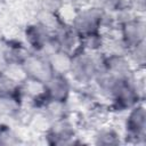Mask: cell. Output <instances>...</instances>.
<instances>
[{"mask_svg":"<svg viewBox=\"0 0 146 146\" xmlns=\"http://www.w3.org/2000/svg\"><path fill=\"white\" fill-rule=\"evenodd\" d=\"M100 54H91L78 49L70 57V67L67 75L72 81L87 87L94 83L100 65Z\"/></svg>","mask_w":146,"mask_h":146,"instance_id":"cell-1","label":"cell"},{"mask_svg":"<svg viewBox=\"0 0 146 146\" xmlns=\"http://www.w3.org/2000/svg\"><path fill=\"white\" fill-rule=\"evenodd\" d=\"M144 80L135 76L121 83L108 97L111 100L110 108L114 112H128L133 106L144 100Z\"/></svg>","mask_w":146,"mask_h":146,"instance_id":"cell-2","label":"cell"},{"mask_svg":"<svg viewBox=\"0 0 146 146\" xmlns=\"http://www.w3.org/2000/svg\"><path fill=\"white\" fill-rule=\"evenodd\" d=\"M106 23V11L95 5L86 6L76 10L70 24L80 36L95 32H103Z\"/></svg>","mask_w":146,"mask_h":146,"instance_id":"cell-3","label":"cell"},{"mask_svg":"<svg viewBox=\"0 0 146 146\" xmlns=\"http://www.w3.org/2000/svg\"><path fill=\"white\" fill-rule=\"evenodd\" d=\"M24 42L31 51L50 55L57 51L52 41V32L38 21L29 23L23 31Z\"/></svg>","mask_w":146,"mask_h":146,"instance_id":"cell-4","label":"cell"},{"mask_svg":"<svg viewBox=\"0 0 146 146\" xmlns=\"http://www.w3.org/2000/svg\"><path fill=\"white\" fill-rule=\"evenodd\" d=\"M123 139L133 145H144L146 143V110L144 103L133 106L127 112Z\"/></svg>","mask_w":146,"mask_h":146,"instance_id":"cell-5","label":"cell"},{"mask_svg":"<svg viewBox=\"0 0 146 146\" xmlns=\"http://www.w3.org/2000/svg\"><path fill=\"white\" fill-rule=\"evenodd\" d=\"M19 67L25 78L43 83L55 73L49 57L44 54L35 51H30Z\"/></svg>","mask_w":146,"mask_h":146,"instance_id":"cell-6","label":"cell"},{"mask_svg":"<svg viewBox=\"0 0 146 146\" xmlns=\"http://www.w3.org/2000/svg\"><path fill=\"white\" fill-rule=\"evenodd\" d=\"M44 140L48 145H76L80 144L76 130L72 122L66 119L50 122L44 132Z\"/></svg>","mask_w":146,"mask_h":146,"instance_id":"cell-7","label":"cell"},{"mask_svg":"<svg viewBox=\"0 0 146 146\" xmlns=\"http://www.w3.org/2000/svg\"><path fill=\"white\" fill-rule=\"evenodd\" d=\"M116 30L119 32V38L127 49L146 42V24L144 17L140 15H135L122 22Z\"/></svg>","mask_w":146,"mask_h":146,"instance_id":"cell-8","label":"cell"},{"mask_svg":"<svg viewBox=\"0 0 146 146\" xmlns=\"http://www.w3.org/2000/svg\"><path fill=\"white\" fill-rule=\"evenodd\" d=\"M72 91L73 83L67 74L54 73L44 82V94L49 100L68 103Z\"/></svg>","mask_w":146,"mask_h":146,"instance_id":"cell-9","label":"cell"},{"mask_svg":"<svg viewBox=\"0 0 146 146\" xmlns=\"http://www.w3.org/2000/svg\"><path fill=\"white\" fill-rule=\"evenodd\" d=\"M52 41L56 50L68 55L80 49V35L67 22L62 23L52 32Z\"/></svg>","mask_w":146,"mask_h":146,"instance_id":"cell-10","label":"cell"},{"mask_svg":"<svg viewBox=\"0 0 146 146\" xmlns=\"http://www.w3.org/2000/svg\"><path fill=\"white\" fill-rule=\"evenodd\" d=\"M31 50L24 41L16 39H7L0 41V52L9 67H19ZM7 68V70H8Z\"/></svg>","mask_w":146,"mask_h":146,"instance_id":"cell-11","label":"cell"},{"mask_svg":"<svg viewBox=\"0 0 146 146\" xmlns=\"http://www.w3.org/2000/svg\"><path fill=\"white\" fill-rule=\"evenodd\" d=\"M24 100L21 96L19 89L16 92L0 94V116L15 117L23 108Z\"/></svg>","mask_w":146,"mask_h":146,"instance_id":"cell-12","label":"cell"},{"mask_svg":"<svg viewBox=\"0 0 146 146\" xmlns=\"http://www.w3.org/2000/svg\"><path fill=\"white\" fill-rule=\"evenodd\" d=\"M122 139H123V137L115 128L110 127V125H102L95 131L92 143L95 145L110 146V145L121 144Z\"/></svg>","mask_w":146,"mask_h":146,"instance_id":"cell-13","label":"cell"},{"mask_svg":"<svg viewBox=\"0 0 146 146\" xmlns=\"http://www.w3.org/2000/svg\"><path fill=\"white\" fill-rule=\"evenodd\" d=\"M104 43L105 34L103 32H95L80 36V49L91 54H100L104 49Z\"/></svg>","mask_w":146,"mask_h":146,"instance_id":"cell-14","label":"cell"},{"mask_svg":"<svg viewBox=\"0 0 146 146\" xmlns=\"http://www.w3.org/2000/svg\"><path fill=\"white\" fill-rule=\"evenodd\" d=\"M127 57L135 67V70H144L146 63V42L128 49Z\"/></svg>","mask_w":146,"mask_h":146,"instance_id":"cell-15","label":"cell"},{"mask_svg":"<svg viewBox=\"0 0 146 146\" xmlns=\"http://www.w3.org/2000/svg\"><path fill=\"white\" fill-rule=\"evenodd\" d=\"M48 57H49V60L51 63V66L55 73H63V74L68 73L71 55L57 50L48 55Z\"/></svg>","mask_w":146,"mask_h":146,"instance_id":"cell-16","label":"cell"},{"mask_svg":"<svg viewBox=\"0 0 146 146\" xmlns=\"http://www.w3.org/2000/svg\"><path fill=\"white\" fill-rule=\"evenodd\" d=\"M17 141V136L14 130L8 124L0 122V145H13Z\"/></svg>","mask_w":146,"mask_h":146,"instance_id":"cell-17","label":"cell"},{"mask_svg":"<svg viewBox=\"0 0 146 146\" xmlns=\"http://www.w3.org/2000/svg\"><path fill=\"white\" fill-rule=\"evenodd\" d=\"M92 5L99 7L106 13H113L122 8L125 5V2L124 0H94Z\"/></svg>","mask_w":146,"mask_h":146,"instance_id":"cell-18","label":"cell"},{"mask_svg":"<svg viewBox=\"0 0 146 146\" xmlns=\"http://www.w3.org/2000/svg\"><path fill=\"white\" fill-rule=\"evenodd\" d=\"M38 6L39 10L59 14L64 6V0H38Z\"/></svg>","mask_w":146,"mask_h":146,"instance_id":"cell-19","label":"cell"},{"mask_svg":"<svg viewBox=\"0 0 146 146\" xmlns=\"http://www.w3.org/2000/svg\"><path fill=\"white\" fill-rule=\"evenodd\" d=\"M125 6L136 15L143 16L146 8V0H124Z\"/></svg>","mask_w":146,"mask_h":146,"instance_id":"cell-20","label":"cell"},{"mask_svg":"<svg viewBox=\"0 0 146 146\" xmlns=\"http://www.w3.org/2000/svg\"><path fill=\"white\" fill-rule=\"evenodd\" d=\"M7 68H8V66H7V64H6V62H5L3 57H2V55H1V52H0V74L3 73V72H6Z\"/></svg>","mask_w":146,"mask_h":146,"instance_id":"cell-21","label":"cell"}]
</instances>
